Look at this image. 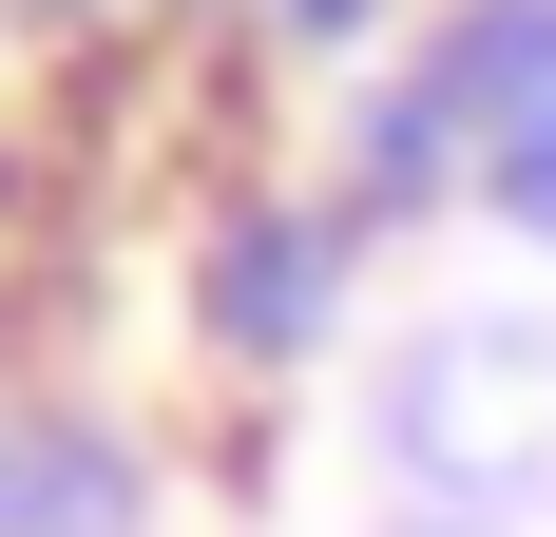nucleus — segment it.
<instances>
[{
    "label": "nucleus",
    "mask_w": 556,
    "mask_h": 537,
    "mask_svg": "<svg viewBox=\"0 0 556 537\" xmlns=\"http://www.w3.org/2000/svg\"><path fill=\"white\" fill-rule=\"evenodd\" d=\"M403 97L442 115V135H480V154H538V135H556V0H480Z\"/></svg>",
    "instance_id": "nucleus-1"
},
{
    "label": "nucleus",
    "mask_w": 556,
    "mask_h": 537,
    "mask_svg": "<svg viewBox=\"0 0 556 537\" xmlns=\"http://www.w3.org/2000/svg\"><path fill=\"white\" fill-rule=\"evenodd\" d=\"M327 268H345L327 212H250V230H230V268H212V326L250 346V365H288V346L327 326Z\"/></svg>",
    "instance_id": "nucleus-2"
},
{
    "label": "nucleus",
    "mask_w": 556,
    "mask_h": 537,
    "mask_svg": "<svg viewBox=\"0 0 556 537\" xmlns=\"http://www.w3.org/2000/svg\"><path fill=\"white\" fill-rule=\"evenodd\" d=\"M500 192H518V230H556V135H538V154H500Z\"/></svg>",
    "instance_id": "nucleus-3"
},
{
    "label": "nucleus",
    "mask_w": 556,
    "mask_h": 537,
    "mask_svg": "<svg viewBox=\"0 0 556 537\" xmlns=\"http://www.w3.org/2000/svg\"><path fill=\"white\" fill-rule=\"evenodd\" d=\"M345 20H365V0H288V39H345Z\"/></svg>",
    "instance_id": "nucleus-4"
}]
</instances>
